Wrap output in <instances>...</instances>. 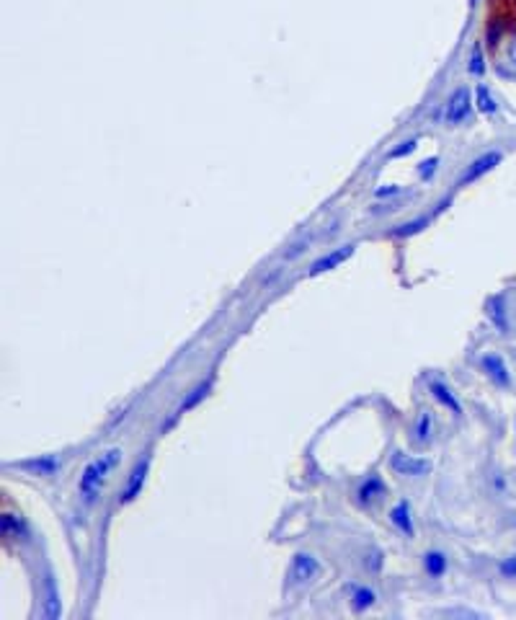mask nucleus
Returning <instances> with one entry per match:
<instances>
[{
  "instance_id": "393cba45",
  "label": "nucleus",
  "mask_w": 516,
  "mask_h": 620,
  "mask_svg": "<svg viewBox=\"0 0 516 620\" xmlns=\"http://www.w3.org/2000/svg\"><path fill=\"white\" fill-rule=\"evenodd\" d=\"M511 65H514V68H516V47H514V49H511Z\"/></svg>"
},
{
  "instance_id": "423d86ee",
  "label": "nucleus",
  "mask_w": 516,
  "mask_h": 620,
  "mask_svg": "<svg viewBox=\"0 0 516 620\" xmlns=\"http://www.w3.org/2000/svg\"><path fill=\"white\" fill-rule=\"evenodd\" d=\"M354 243H349V246H341V249L336 251H330V254H325V256H320L318 261H313L310 264V269H307V274L310 277H315V274H323V272H330V269H336V266H341L346 261V258H352L354 256Z\"/></svg>"
},
{
  "instance_id": "f257e3e1",
  "label": "nucleus",
  "mask_w": 516,
  "mask_h": 620,
  "mask_svg": "<svg viewBox=\"0 0 516 620\" xmlns=\"http://www.w3.org/2000/svg\"><path fill=\"white\" fill-rule=\"evenodd\" d=\"M119 463H121V450H119V447H109V450H104V453L98 455L96 460H90L88 465H85V470H83L80 484H78L83 499L96 501L98 494H101V489H104V484L109 481V473H112V470L116 468Z\"/></svg>"
},
{
  "instance_id": "f3484780",
  "label": "nucleus",
  "mask_w": 516,
  "mask_h": 620,
  "mask_svg": "<svg viewBox=\"0 0 516 620\" xmlns=\"http://www.w3.org/2000/svg\"><path fill=\"white\" fill-rule=\"evenodd\" d=\"M475 96H478V109L483 114H493L496 112V101L493 96H491V91H488L486 85H478L475 88Z\"/></svg>"
},
{
  "instance_id": "6e6552de",
  "label": "nucleus",
  "mask_w": 516,
  "mask_h": 620,
  "mask_svg": "<svg viewBox=\"0 0 516 620\" xmlns=\"http://www.w3.org/2000/svg\"><path fill=\"white\" fill-rule=\"evenodd\" d=\"M390 520L395 525L400 532H405L408 537L416 535V527H413V515H411V504L408 501H397L392 512H390Z\"/></svg>"
},
{
  "instance_id": "dca6fc26",
  "label": "nucleus",
  "mask_w": 516,
  "mask_h": 620,
  "mask_svg": "<svg viewBox=\"0 0 516 620\" xmlns=\"http://www.w3.org/2000/svg\"><path fill=\"white\" fill-rule=\"evenodd\" d=\"M210 391H212V380H204L202 386H199V388H194V391H191V395H188L186 401L181 403V411H188V409H194L196 403L202 401V398H204V395H207V393H210Z\"/></svg>"
},
{
  "instance_id": "7ed1b4c3",
  "label": "nucleus",
  "mask_w": 516,
  "mask_h": 620,
  "mask_svg": "<svg viewBox=\"0 0 516 620\" xmlns=\"http://www.w3.org/2000/svg\"><path fill=\"white\" fill-rule=\"evenodd\" d=\"M390 468L395 470L397 476H408V478H421L431 473V460H424V458H413L408 453H395L390 458Z\"/></svg>"
},
{
  "instance_id": "4be33fe9",
  "label": "nucleus",
  "mask_w": 516,
  "mask_h": 620,
  "mask_svg": "<svg viewBox=\"0 0 516 620\" xmlns=\"http://www.w3.org/2000/svg\"><path fill=\"white\" fill-rule=\"evenodd\" d=\"M434 168H436V158H428L426 163H421V168H419V174L424 176V179H428V176L434 174Z\"/></svg>"
},
{
  "instance_id": "5701e85b",
  "label": "nucleus",
  "mask_w": 516,
  "mask_h": 620,
  "mask_svg": "<svg viewBox=\"0 0 516 620\" xmlns=\"http://www.w3.org/2000/svg\"><path fill=\"white\" fill-rule=\"evenodd\" d=\"M424 225H426V220H419V222H411V225H405V230H400V233H403V235H411V233H416V230H421Z\"/></svg>"
},
{
  "instance_id": "20e7f679",
  "label": "nucleus",
  "mask_w": 516,
  "mask_h": 620,
  "mask_svg": "<svg viewBox=\"0 0 516 620\" xmlns=\"http://www.w3.org/2000/svg\"><path fill=\"white\" fill-rule=\"evenodd\" d=\"M501 153L498 150H491V153H486V155H480V158H475L470 163V166H467V171H464L462 176H460V186H464V184H472V181H478L480 176L483 174H488V171H493L496 166H498V163H501Z\"/></svg>"
},
{
  "instance_id": "aec40b11",
  "label": "nucleus",
  "mask_w": 516,
  "mask_h": 620,
  "mask_svg": "<svg viewBox=\"0 0 516 620\" xmlns=\"http://www.w3.org/2000/svg\"><path fill=\"white\" fill-rule=\"evenodd\" d=\"M501 574L506 576V579H516V556L514 559H506L501 564Z\"/></svg>"
},
{
  "instance_id": "2eb2a0df",
  "label": "nucleus",
  "mask_w": 516,
  "mask_h": 620,
  "mask_svg": "<svg viewBox=\"0 0 516 620\" xmlns=\"http://www.w3.org/2000/svg\"><path fill=\"white\" fill-rule=\"evenodd\" d=\"M431 427H434V419H431V414H428V411H424V414L419 416V422H416V429H413V437H416V442L426 445L428 439H431Z\"/></svg>"
},
{
  "instance_id": "1a4fd4ad",
  "label": "nucleus",
  "mask_w": 516,
  "mask_h": 620,
  "mask_svg": "<svg viewBox=\"0 0 516 620\" xmlns=\"http://www.w3.org/2000/svg\"><path fill=\"white\" fill-rule=\"evenodd\" d=\"M483 367H486V372L496 380V383H498V386H509V383H511L509 367H506V362H503L498 354H486V357H483Z\"/></svg>"
},
{
  "instance_id": "6ab92c4d",
  "label": "nucleus",
  "mask_w": 516,
  "mask_h": 620,
  "mask_svg": "<svg viewBox=\"0 0 516 620\" xmlns=\"http://www.w3.org/2000/svg\"><path fill=\"white\" fill-rule=\"evenodd\" d=\"M44 615H47V618H60V605H57V595H54V592L47 597Z\"/></svg>"
},
{
  "instance_id": "0eeeda50",
  "label": "nucleus",
  "mask_w": 516,
  "mask_h": 620,
  "mask_svg": "<svg viewBox=\"0 0 516 620\" xmlns=\"http://www.w3.org/2000/svg\"><path fill=\"white\" fill-rule=\"evenodd\" d=\"M148 473H150V453H145L143 460L137 463L135 470H132V476H129L127 489H124V494H121V504H129V501L135 499L137 494L143 491L145 481H148Z\"/></svg>"
},
{
  "instance_id": "39448f33",
  "label": "nucleus",
  "mask_w": 516,
  "mask_h": 620,
  "mask_svg": "<svg viewBox=\"0 0 516 620\" xmlns=\"http://www.w3.org/2000/svg\"><path fill=\"white\" fill-rule=\"evenodd\" d=\"M318 571H320V564H318L310 553H297V556L292 559V566H289V574L287 576H289V582L292 584H305V582H310Z\"/></svg>"
},
{
  "instance_id": "9d476101",
  "label": "nucleus",
  "mask_w": 516,
  "mask_h": 620,
  "mask_svg": "<svg viewBox=\"0 0 516 620\" xmlns=\"http://www.w3.org/2000/svg\"><path fill=\"white\" fill-rule=\"evenodd\" d=\"M428 391L434 393L436 401L442 403V406H447V409L452 411L455 416L462 414V406H460V401H457L455 393H452V391H449V388L444 386V383H439V380H431V383H428Z\"/></svg>"
},
{
  "instance_id": "f03ea898",
  "label": "nucleus",
  "mask_w": 516,
  "mask_h": 620,
  "mask_svg": "<svg viewBox=\"0 0 516 620\" xmlns=\"http://www.w3.org/2000/svg\"><path fill=\"white\" fill-rule=\"evenodd\" d=\"M470 109H472L470 88H467V85H460L447 99V104H444V121H447L449 127H455V124H460V121H464L470 117Z\"/></svg>"
},
{
  "instance_id": "ddd939ff",
  "label": "nucleus",
  "mask_w": 516,
  "mask_h": 620,
  "mask_svg": "<svg viewBox=\"0 0 516 620\" xmlns=\"http://www.w3.org/2000/svg\"><path fill=\"white\" fill-rule=\"evenodd\" d=\"M382 494H385V484H382L377 476H369L359 489V501L369 504V501H374L377 496H382Z\"/></svg>"
},
{
  "instance_id": "412c9836",
  "label": "nucleus",
  "mask_w": 516,
  "mask_h": 620,
  "mask_svg": "<svg viewBox=\"0 0 516 620\" xmlns=\"http://www.w3.org/2000/svg\"><path fill=\"white\" fill-rule=\"evenodd\" d=\"M413 150H416V140H408V143H403L397 150L390 153V158H400V155H408V153H413Z\"/></svg>"
},
{
  "instance_id": "f8f14e48",
  "label": "nucleus",
  "mask_w": 516,
  "mask_h": 620,
  "mask_svg": "<svg viewBox=\"0 0 516 620\" xmlns=\"http://www.w3.org/2000/svg\"><path fill=\"white\" fill-rule=\"evenodd\" d=\"M23 468H29L31 473H39V476H54L57 468H60V458L57 455H44L39 460L23 463Z\"/></svg>"
},
{
  "instance_id": "4468645a",
  "label": "nucleus",
  "mask_w": 516,
  "mask_h": 620,
  "mask_svg": "<svg viewBox=\"0 0 516 620\" xmlns=\"http://www.w3.org/2000/svg\"><path fill=\"white\" fill-rule=\"evenodd\" d=\"M377 602V595H374L369 587H359V590H354L352 595V607L356 610V613H364V610H369V607Z\"/></svg>"
},
{
  "instance_id": "b1692460",
  "label": "nucleus",
  "mask_w": 516,
  "mask_h": 620,
  "mask_svg": "<svg viewBox=\"0 0 516 620\" xmlns=\"http://www.w3.org/2000/svg\"><path fill=\"white\" fill-rule=\"evenodd\" d=\"M470 70H472V73H480V70H483V68H480V54H478V52L472 54V65H470Z\"/></svg>"
},
{
  "instance_id": "a211bd4d",
  "label": "nucleus",
  "mask_w": 516,
  "mask_h": 620,
  "mask_svg": "<svg viewBox=\"0 0 516 620\" xmlns=\"http://www.w3.org/2000/svg\"><path fill=\"white\" fill-rule=\"evenodd\" d=\"M488 308H491V318H493L496 323H498V328H501V331H506V328H509V323H506V318H503L498 300H491V305H488Z\"/></svg>"
},
{
  "instance_id": "9b49d317",
  "label": "nucleus",
  "mask_w": 516,
  "mask_h": 620,
  "mask_svg": "<svg viewBox=\"0 0 516 620\" xmlns=\"http://www.w3.org/2000/svg\"><path fill=\"white\" fill-rule=\"evenodd\" d=\"M447 568H449V561L442 551H428L426 556H424V571H426L431 579L444 576L447 574Z\"/></svg>"
}]
</instances>
